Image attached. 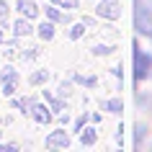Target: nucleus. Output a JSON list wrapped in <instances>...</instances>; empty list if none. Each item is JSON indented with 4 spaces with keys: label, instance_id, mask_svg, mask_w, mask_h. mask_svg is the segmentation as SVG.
<instances>
[{
    "label": "nucleus",
    "instance_id": "f257e3e1",
    "mask_svg": "<svg viewBox=\"0 0 152 152\" xmlns=\"http://www.w3.org/2000/svg\"><path fill=\"white\" fill-rule=\"evenodd\" d=\"M152 72V54H147L139 44H134V80L142 83L144 77H150Z\"/></svg>",
    "mask_w": 152,
    "mask_h": 152
},
{
    "label": "nucleus",
    "instance_id": "f03ea898",
    "mask_svg": "<svg viewBox=\"0 0 152 152\" xmlns=\"http://www.w3.org/2000/svg\"><path fill=\"white\" fill-rule=\"evenodd\" d=\"M134 26H137V31H139V34L152 36V10L134 3Z\"/></svg>",
    "mask_w": 152,
    "mask_h": 152
},
{
    "label": "nucleus",
    "instance_id": "7ed1b4c3",
    "mask_svg": "<svg viewBox=\"0 0 152 152\" xmlns=\"http://www.w3.org/2000/svg\"><path fill=\"white\" fill-rule=\"evenodd\" d=\"M0 85H3V96H13L18 90V72L13 67H5L0 72Z\"/></svg>",
    "mask_w": 152,
    "mask_h": 152
},
{
    "label": "nucleus",
    "instance_id": "20e7f679",
    "mask_svg": "<svg viewBox=\"0 0 152 152\" xmlns=\"http://www.w3.org/2000/svg\"><path fill=\"white\" fill-rule=\"evenodd\" d=\"M101 18H108V21H116V18L121 16V8H119V3L116 0H103L101 5H98V10H96Z\"/></svg>",
    "mask_w": 152,
    "mask_h": 152
},
{
    "label": "nucleus",
    "instance_id": "39448f33",
    "mask_svg": "<svg viewBox=\"0 0 152 152\" xmlns=\"http://www.w3.org/2000/svg\"><path fill=\"white\" fill-rule=\"evenodd\" d=\"M70 144V134L67 132H52L47 137V147L49 150H57V147H67Z\"/></svg>",
    "mask_w": 152,
    "mask_h": 152
},
{
    "label": "nucleus",
    "instance_id": "423d86ee",
    "mask_svg": "<svg viewBox=\"0 0 152 152\" xmlns=\"http://www.w3.org/2000/svg\"><path fill=\"white\" fill-rule=\"evenodd\" d=\"M31 119L36 121V124H49V121H52V113H49V108H47V106L36 103V106L31 108Z\"/></svg>",
    "mask_w": 152,
    "mask_h": 152
},
{
    "label": "nucleus",
    "instance_id": "0eeeda50",
    "mask_svg": "<svg viewBox=\"0 0 152 152\" xmlns=\"http://www.w3.org/2000/svg\"><path fill=\"white\" fill-rule=\"evenodd\" d=\"M18 10H21L26 18H36L39 16V8H36L34 0H18Z\"/></svg>",
    "mask_w": 152,
    "mask_h": 152
},
{
    "label": "nucleus",
    "instance_id": "6e6552de",
    "mask_svg": "<svg viewBox=\"0 0 152 152\" xmlns=\"http://www.w3.org/2000/svg\"><path fill=\"white\" fill-rule=\"evenodd\" d=\"M44 10H47V16L52 18V21H57V23H67V21H70L67 13H59L57 8H44Z\"/></svg>",
    "mask_w": 152,
    "mask_h": 152
},
{
    "label": "nucleus",
    "instance_id": "1a4fd4ad",
    "mask_svg": "<svg viewBox=\"0 0 152 152\" xmlns=\"http://www.w3.org/2000/svg\"><path fill=\"white\" fill-rule=\"evenodd\" d=\"M13 106H16V108H23L26 113H31V108L36 106V101H34V98H18V101H13Z\"/></svg>",
    "mask_w": 152,
    "mask_h": 152
},
{
    "label": "nucleus",
    "instance_id": "9d476101",
    "mask_svg": "<svg viewBox=\"0 0 152 152\" xmlns=\"http://www.w3.org/2000/svg\"><path fill=\"white\" fill-rule=\"evenodd\" d=\"M13 28H16V36H28V34H31V26H28V21H23V18L16 21Z\"/></svg>",
    "mask_w": 152,
    "mask_h": 152
},
{
    "label": "nucleus",
    "instance_id": "9b49d317",
    "mask_svg": "<svg viewBox=\"0 0 152 152\" xmlns=\"http://www.w3.org/2000/svg\"><path fill=\"white\" fill-rule=\"evenodd\" d=\"M39 36H41L44 41H49L52 36H54V26H52V23H41V26H39Z\"/></svg>",
    "mask_w": 152,
    "mask_h": 152
},
{
    "label": "nucleus",
    "instance_id": "f8f14e48",
    "mask_svg": "<svg viewBox=\"0 0 152 152\" xmlns=\"http://www.w3.org/2000/svg\"><path fill=\"white\" fill-rule=\"evenodd\" d=\"M85 26H88L85 21H83V23H75V26L70 28V39H80L83 34H85Z\"/></svg>",
    "mask_w": 152,
    "mask_h": 152
},
{
    "label": "nucleus",
    "instance_id": "ddd939ff",
    "mask_svg": "<svg viewBox=\"0 0 152 152\" xmlns=\"http://www.w3.org/2000/svg\"><path fill=\"white\" fill-rule=\"evenodd\" d=\"M47 80H49V72H44V70L31 75V85H41V83H47Z\"/></svg>",
    "mask_w": 152,
    "mask_h": 152
},
{
    "label": "nucleus",
    "instance_id": "4468645a",
    "mask_svg": "<svg viewBox=\"0 0 152 152\" xmlns=\"http://www.w3.org/2000/svg\"><path fill=\"white\" fill-rule=\"evenodd\" d=\"M80 142L83 144H96V132H93V129H85L80 134Z\"/></svg>",
    "mask_w": 152,
    "mask_h": 152
},
{
    "label": "nucleus",
    "instance_id": "2eb2a0df",
    "mask_svg": "<svg viewBox=\"0 0 152 152\" xmlns=\"http://www.w3.org/2000/svg\"><path fill=\"white\" fill-rule=\"evenodd\" d=\"M106 111L119 113V111H121V98H113V101H108V103H106Z\"/></svg>",
    "mask_w": 152,
    "mask_h": 152
},
{
    "label": "nucleus",
    "instance_id": "dca6fc26",
    "mask_svg": "<svg viewBox=\"0 0 152 152\" xmlns=\"http://www.w3.org/2000/svg\"><path fill=\"white\" fill-rule=\"evenodd\" d=\"M77 83H83V85H88V88H96V83H98V77H83V75H77L75 77Z\"/></svg>",
    "mask_w": 152,
    "mask_h": 152
},
{
    "label": "nucleus",
    "instance_id": "f3484780",
    "mask_svg": "<svg viewBox=\"0 0 152 152\" xmlns=\"http://www.w3.org/2000/svg\"><path fill=\"white\" fill-rule=\"evenodd\" d=\"M44 98H47L49 103H52V108H54V111H62V108H64V106H62V101H57V98H52L49 93H44Z\"/></svg>",
    "mask_w": 152,
    "mask_h": 152
},
{
    "label": "nucleus",
    "instance_id": "a211bd4d",
    "mask_svg": "<svg viewBox=\"0 0 152 152\" xmlns=\"http://www.w3.org/2000/svg\"><path fill=\"white\" fill-rule=\"evenodd\" d=\"M5 21H8V5H5V0H0V23L5 26Z\"/></svg>",
    "mask_w": 152,
    "mask_h": 152
},
{
    "label": "nucleus",
    "instance_id": "6ab92c4d",
    "mask_svg": "<svg viewBox=\"0 0 152 152\" xmlns=\"http://www.w3.org/2000/svg\"><path fill=\"white\" fill-rule=\"evenodd\" d=\"M57 5H64V8H77V3L80 0H54Z\"/></svg>",
    "mask_w": 152,
    "mask_h": 152
},
{
    "label": "nucleus",
    "instance_id": "aec40b11",
    "mask_svg": "<svg viewBox=\"0 0 152 152\" xmlns=\"http://www.w3.org/2000/svg\"><path fill=\"white\" fill-rule=\"evenodd\" d=\"M142 134H144V126H142V124H139V126H137V147L142 144Z\"/></svg>",
    "mask_w": 152,
    "mask_h": 152
},
{
    "label": "nucleus",
    "instance_id": "412c9836",
    "mask_svg": "<svg viewBox=\"0 0 152 152\" xmlns=\"http://www.w3.org/2000/svg\"><path fill=\"white\" fill-rule=\"evenodd\" d=\"M0 152H16V144H0Z\"/></svg>",
    "mask_w": 152,
    "mask_h": 152
},
{
    "label": "nucleus",
    "instance_id": "4be33fe9",
    "mask_svg": "<svg viewBox=\"0 0 152 152\" xmlns=\"http://www.w3.org/2000/svg\"><path fill=\"white\" fill-rule=\"evenodd\" d=\"M137 5H144V8H150L152 10V0H134Z\"/></svg>",
    "mask_w": 152,
    "mask_h": 152
},
{
    "label": "nucleus",
    "instance_id": "5701e85b",
    "mask_svg": "<svg viewBox=\"0 0 152 152\" xmlns=\"http://www.w3.org/2000/svg\"><path fill=\"white\" fill-rule=\"evenodd\" d=\"M85 119H88V116H80V119H77V124H75V129H77V132L85 126Z\"/></svg>",
    "mask_w": 152,
    "mask_h": 152
},
{
    "label": "nucleus",
    "instance_id": "b1692460",
    "mask_svg": "<svg viewBox=\"0 0 152 152\" xmlns=\"http://www.w3.org/2000/svg\"><path fill=\"white\" fill-rule=\"evenodd\" d=\"M0 44H3V34H0Z\"/></svg>",
    "mask_w": 152,
    "mask_h": 152
}]
</instances>
